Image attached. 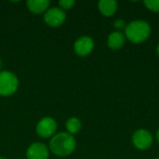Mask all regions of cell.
<instances>
[{"label":"cell","mask_w":159,"mask_h":159,"mask_svg":"<svg viewBox=\"0 0 159 159\" xmlns=\"http://www.w3.org/2000/svg\"><path fill=\"white\" fill-rule=\"evenodd\" d=\"M98 7L103 16L111 17L117 9V2L116 0H101L98 3Z\"/></svg>","instance_id":"obj_10"},{"label":"cell","mask_w":159,"mask_h":159,"mask_svg":"<svg viewBox=\"0 0 159 159\" xmlns=\"http://www.w3.org/2000/svg\"><path fill=\"white\" fill-rule=\"evenodd\" d=\"M66 20V13L60 7H49L44 13V21L50 27H58L63 24Z\"/></svg>","instance_id":"obj_5"},{"label":"cell","mask_w":159,"mask_h":159,"mask_svg":"<svg viewBox=\"0 0 159 159\" xmlns=\"http://www.w3.org/2000/svg\"><path fill=\"white\" fill-rule=\"evenodd\" d=\"M94 48V41L90 36L88 35H82L76 41L74 45L75 52L81 57L88 56L92 52Z\"/></svg>","instance_id":"obj_7"},{"label":"cell","mask_w":159,"mask_h":159,"mask_svg":"<svg viewBox=\"0 0 159 159\" xmlns=\"http://www.w3.org/2000/svg\"><path fill=\"white\" fill-rule=\"evenodd\" d=\"M58 4H59L60 7L65 11L66 9H67V10H68V9H71V8L75 6V0H60V1L58 2Z\"/></svg>","instance_id":"obj_14"},{"label":"cell","mask_w":159,"mask_h":159,"mask_svg":"<svg viewBox=\"0 0 159 159\" xmlns=\"http://www.w3.org/2000/svg\"><path fill=\"white\" fill-rule=\"evenodd\" d=\"M0 159H7V158H6V157H0Z\"/></svg>","instance_id":"obj_19"},{"label":"cell","mask_w":159,"mask_h":159,"mask_svg":"<svg viewBox=\"0 0 159 159\" xmlns=\"http://www.w3.org/2000/svg\"><path fill=\"white\" fill-rule=\"evenodd\" d=\"M150 24L143 20H136L129 23L125 28L126 37L132 43H143L151 34Z\"/></svg>","instance_id":"obj_2"},{"label":"cell","mask_w":159,"mask_h":159,"mask_svg":"<svg viewBox=\"0 0 159 159\" xmlns=\"http://www.w3.org/2000/svg\"><path fill=\"white\" fill-rule=\"evenodd\" d=\"M125 44V35L120 31H115L111 33L107 39V45L112 49H119Z\"/></svg>","instance_id":"obj_11"},{"label":"cell","mask_w":159,"mask_h":159,"mask_svg":"<svg viewBox=\"0 0 159 159\" xmlns=\"http://www.w3.org/2000/svg\"><path fill=\"white\" fill-rule=\"evenodd\" d=\"M26 157L27 159H48L49 149L45 143H34L27 148Z\"/></svg>","instance_id":"obj_8"},{"label":"cell","mask_w":159,"mask_h":159,"mask_svg":"<svg viewBox=\"0 0 159 159\" xmlns=\"http://www.w3.org/2000/svg\"><path fill=\"white\" fill-rule=\"evenodd\" d=\"M143 4L148 9L154 12H159V0H147L144 1Z\"/></svg>","instance_id":"obj_13"},{"label":"cell","mask_w":159,"mask_h":159,"mask_svg":"<svg viewBox=\"0 0 159 159\" xmlns=\"http://www.w3.org/2000/svg\"><path fill=\"white\" fill-rule=\"evenodd\" d=\"M157 54H158L159 56V44L157 45Z\"/></svg>","instance_id":"obj_17"},{"label":"cell","mask_w":159,"mask_h":159,"mask_svg":"<svg viewBox=\"0 0 159 159\" xmlns=\"http://www.w3.org/2000/svg\"><path fill=\"white\" fill-rule=\"evenodd\" d=\"M157 142H158L159 143V129L157 130Z\"/></svg>","instance_id":"obj_16"},{"label":"cell","mask_w":159,"mask_h":159,"mask_svg":"<svg viewBox=\"0 0 159 159\" xmlns=\"http://www.w3.org/2000/svg\"><path fill=\"white\" fill-rule=\"evenodd\" d=\"M19 88V79L11 71H0V96L13 95Z\"/></svg>","instance_id":"obj_3"},{"label":"cell","mask_w":159,"mask_h":159,"mask_svg":"<svg viewBox=\"0 0 159 159\" xmlns=\"http://www.w3.org/2000/svg\"><path fill=\"white\" fill-rule=\"evenodd\" d=\"M28 9L34 14H42L45 13L50 5L49 0H28L26 2Z\"/></svg>","instance_id":"obj_9"},{"label":"cell","mask_w":159,"mask_h":159,"mask_svg":"<svg viewBox=\"0 0 159 159\" xmlns=\"http://www.w3.org/2000/svg\"><path fill=\"white\" fill-rule=\"evenodd\" d=\"M157 159H159V158H157Z\"/></svg>","instance_id":"obj_20"},{"label":"cell","mask_w":159,"mask_h":159,"mask_svg":"<svg viewBox=\"0 0 159 159\" xmlns=\"http://www.w3.org/2000/svg\"><path fill=\"white\" fill-rule=\"evenodd\" d=\"M35 131L36 134L41 138H52L57 131V122L53 117L50 116L42 117L36 124Z\"/></svg>","instance_id":"obj_4"},{"label":"cell","mask_w":159,"mask_h":159,"mask_svg":"<svg viewBox=\"0 0 159 159\" xmlns=\"http://www.w3.org/2000/svg\"><path fill=\"white\" fill-rule=\"evenodd\" d=\"M132 143L137 149L146 150L150 148L153 143V136L151 132L146 129H138L132 135Z\"/></svg>","instance_id":"obj_6"},{"label":"cell","mask_w":159,"mask_h":159,"mask_svg":"<svg viewBox=\"0 0 159 159\" xmlns=\"http://www.w3.org/2000/svg\"><path fill=\"white\" fill-rule=\"evenodd\" d=\"M65 128H66L68 133L74 135L80 131V129H82V123L79 118H77L75 116H72L67 119V121L65 123Z\"/></svg>","instance_id":"obj_12"},{"label":"cell","mask_w":159,"mask_h":159,"mask_svg":"<svg viewBox=\"0 0 159 159\" xmlns=\"http://www.w3.org/2000/svg\"><path fill=\"white\" fill-rule=\"evenodd\" d=\"M76 147V141L74 135L67 131L56 133L49 142V151L57 157H65L70 156Z\"/></svg>","instance_id":"obj_1"},{"label":"cell","mask_w":159,"mask_h":159,"mask_svg":"<svg viewBox=\"0 0 159 159\" xmlns=\"http://www.w3.org/2000/svg\"><path fill=\"white\" fill-rule=\"evenodd\" d=\"M126 21L122 19H116L115 21H114V27L117 30H122V29H125L126 28Z\"/></svg>","instance_id":"obj_15"},{"label":"cell","mask_w":159,"mask_h":159,"mask_svg":"<svg viewBox=\"0 0 159 159\" xmlns=\"http://www.w3.org/2000/svg\"><path fill=\"white\" fill-rule=\"evenodd\" d=\"M1 66H2V61H1V58H0V68H1Z\"/></svg>","instance_id":"obj_18"}]
</instances>
